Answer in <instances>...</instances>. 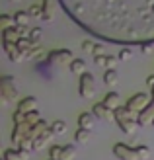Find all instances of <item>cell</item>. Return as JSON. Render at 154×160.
I'll use <instances>...</instances> for the list:
<instances>
[{
  "mask_svg": "<svg viewBox=\"0 0 154 160\" xmlns=\"http://www.w3.org/2000/svg\"><path fill=\"white\" fill-rule=\"evenodd\" d=\"M43 20L45 22H53L55 14H57V0H43Z\"/></svg>",
  "mask_w": 154,
  "mask_h": 160,
  "instance_id": "12",
  "label": "cell"
},
{
  "mask_svg": "<svg viewBox=\"0 0 154 160\" xmlns=\"http://www.w3.org/2000/svg\"><path fill=\"white\" fill-rule=\"evenodd\" d=\"M147 84H148V88H154V74H150L147 78Z\"/></svg>",
  "mask_w": 154,
  "mask_h": 160,
  "instance_id": "36",
  "label": "cell"
},
{
  "mask_svg": "<svg viewBox=\"0 0 154 160\" xmlns=\"http://www.w3.org/2000/svg\"><path fill=\"white\" fill-rule=\"evenodd\" d=\"M117 80H119V74H117V70H115V68L105 70V72H103V82L107 84V86H115V84H117Z\"/></svg>",
  "mask_w": 154,
  "mask_h": 160,
  "instance_id": "22",
  "label": "cell"
},
{
  "mask_svg": "<svg viewBox=\"0 0 154 160\" xmlns=\"http://www.w3.org/2000/svg\"><path fill=\"white\" fill-rule=\"evenodd\" d=\"M92 139V131L90 129H84V127H78L76 133H74V141L80 142V145H84V142H88Z\"/></svg>",
  "mask_w": 154,
  "mask_h": 160,
  "instance_id": "19",
  "label": "cell"
},
{
  "mask_svg": "<svg viewBox=\"0 0 154 160\" xmlns=\"http://www.w3.org/2000/svg\"><path fill=\"white\" fill-rule=\"evenodd\" d=\"M150 96H152V98H154V88H150Z\"/></svg>",
  "mask_w": 154,
  "mask_h": 160,
  "instance_id": "37",
  "label": "cell"
},
{
  "mask_svg": "<svg viewBox=\"0 0 154 160\" xmlns=\"http://www.w3.org/2000/svg\"><path fill=\"white\" fill-rule=\"evenodd\" d=\"M12 2H20V0H12Z\"/></svg>",
  "mask_w": 154,
  "mask_h": 160,
  "instance_id": "38",
  "label": "cell"
},
{
  "mask_svg": "<svg viewBox=\"0 0 154 160\" xmlns=\"http://www.w3.org/2000/svg\"><path fill=\"white\" fill-rule=\"evenodd\" d=\"M27 14L31 16V18H41L43 20V6H39V4L31 6V8H27Z\"/></svg>",
  "mask_w": 154,
  "mask_h": 160,
  "instance_id": "30",
  "label": "cell"
},
{
  "mask_svg": "<svg viewBox=\"0 0 154 160\" xmlns=\"http://www.w3.org/2000/svg\"><path fill=\"white\" fill-rule=\"evenodd\" d=\"M135 152H137V158H139V160H148L150 158V148L147 147V145H137L135 147Z\"/></svg>",
  "mask_w": 154,
  "mask_h": 160,
  "instance_id": "23",
  "label": "cell"
},
{
  "mask_svg": "<svg viewBox=\"0 0 154 160\" xmlns=\"http://www.w3.org/2000/svg\"><path fill=\"white\" fill-rule=\"evenodd\" d=\"M41 121V117H39V111H29V113H26V125L33 127L35 123Z\"/></svg>",
  "mask_w": 154,
  "mask_h": 160,
  "instance_id": "29",
  "label": "cell"
},
{
  "mask_svg": "<svg viewBox=\"0 0 154 160\" xmlns=\"http://www.w3.org/2000/svg\"><path fill=\"white\" fill-rule=\"evenodd\" d=\"M152 47H154V41H147V43H142V45H141V51H142L144 55H150Z\"/></svg>",
  "mask_w": 154,
  "mask_h": 160,
  "instance_id": "34",
  "label": "cell"
},
{
  "mask_svg": "<svg viewBox=\"0 0 154 160\" xmlns=\"http://www.w3.org/2000/svg\"><path fill=\"white\" fill-rule=\"evenodd\" d=\"M74 59H72V51L68 49H55L49 53V57H47V62H61V65H64V62H72Z\"/></svg>",
  "mask_w": 154,
  "mask_h": 160,
  "instance_id": "6",
  "label": "cell"
},
{
  "mask_svg": "<svg viewBox=\"0 0 154 160\" xmlns=\"http://www.w3.org/2000/svg\"><path fill=\"white\" fill-rule=\"evenodd\" d=\"M0 98H2L4 106H8L12 100L18 98V88H16L14 76H2V80H0Z\"/></svg>",
  "mask_w": 154,
  "mask_h": 160,
  "instance_id": "2",
  "label": "cell"
},
{
  "mask_svg": "<svg viewBox=\"0 0 154 160\" xmlns=\"http://www.w3.org/2000/svg\"><path fill=\"white\" fill-rule=\"evenodd\" d=\"M94 57H103V55H109L107 51H105V45H102V43H96L94 45Z\"/></svg>",
  "mask_w": 154,
  "mask_h": 160,
  "instance_id": "33",
  "label": "cell"
},
{
  "mask_svg": "<svg viewBox=\"0 0 154 160\" xmlns=\"http://www.w3.org/2000/svg\"><path fill=\"white\" fill-rule=\"evenodd\" d=\"M113 154L119 160H139L137 152H135V147H129L125 142H115L113 145Z\"/></svg>",
  "mask_w": 154,
  "mask_h": 160,
  "instance_id": "5",
  "label": "cell"
},
{
  "mask_svg": "<svg viewBox=\"0 0 154 160\" xmlns=\"http://www.w3.org/2000/svg\"><path fill=\"white\" fill-rule=\"evenodd\" d=\"M14 22H16V26H27V28H29V22H31V16L27 14V10H22V12H16V14H14Z\"/></svg>",
  "mask_w": 154,
  "mask_h": 160,
  "instance_id": "21",
  "label": "cell"
},
{
  "mask_svg": "<svg viewBox=\"0 0 154 160\" xmlns=\"http://www.w3.org/2000/svg\"><path fill=\"white\" fill-rule=\"evenodd\" d=\"M94 62L98 67H105L107 70H111V68L117 67L119 57H113V55H103V57H94Z\"/></svg>",
  "mask_w": 154,
  "mask_h": 160,
  "instance_id": "11",
  "label": "cell"
},
{
  "mask_svg": "<svg viewBox=\"0 0 154 160\" xmlns=\"http://www.w3.org/2000/svg\"><path fill=\"white\" fill-rule=\"evenodd\" d=\"M94 84H96L94 74L84 72L82 76H80V80H78V92H80V96H82L84 100L94 98V94H96V86Z\"/></svg>",
  "mask_w": 154,
  "mask_h": 160,
  "instance_id": "3",
  "label": "cell"
},
{
  "mask_svg": "<svg viewBox=\"0 0 154 160\" xmlns=\"http://www.w3.org/2000/svg\"><path fill=\"white\" fill-rule=\"evenodd\" d=\"M16 111H22V113H29V111H37V98L35 96H27L18 102V108Z\"/></svg>",
  "mask_w": 154,
  "mask_h": 160,
  "instance_id": "9",
  "label": "cell"
},
{
  "mask_svg": "<svg viewBox=\"0 0 154 160\" xmlns=\"http://www.w3.org/2000/svg\"><path fill=\"white\" fill-rule=\"evenodd\" d=\"M2 45H4V53L8 55V59L12 62H20L26 59V53L18 47V43H2Z\"/></svg>",
  "mask_w": 154,
  "mask_h": 160,
  "instance_id": "7",
  "label": "cell"
},
{
  "mask_svg": "<svg viewBox=\"0 0 154 160\" xmlns=\"http://www.w3.org/2000/svg\"><path fill=\"white\" fill-rule=\"evenodd\" d=\"M154 121V98L150 100V103L147 106V109L141 111V115H139V125L144 127V125H150Z\"/></svg>",
  "mask_w": 154,
  "mask_h": 160,
  "instance_id": "10",
  "label": "cell"
},
{
  "mask_svg": "<svg viewBox=\"0 0 154 160\" xmlns=\"http://www.w3.org/2000/svg\"><path fill=\"white\" fill-rule=\"evenodd\" d=\"M117 57H119V61H123V62H125V61H131V59H133V51L129 49V47H125V49L119 51Z\"/></svg>",
  "mask_w": 154,
  "mask_h": 160,
  "instance_id": "32",
  "label": "cell"
},
{
  "mask_svg": "<svg viewBox=\"0 0 154 160\" xmlns=\"http://www.w3.org/2000/svg\"><path fill=\"white\" fill-rule=\"evenodd\" d=\"M47 57H49V55H45V49H43L41 45H35L31 51L26 53V59H31V61H43Z\"/></svg>",
  "mask_w": 154,
  "mask_h": 160,
  "instance_id": "16",
  "label": "cell"
},
{
  "mask_svg": "<svg viewBox=\"0 0 154 160\" xmlns=\"http://www.w3.org/2000/svg\"><path fill=\"white\" fill-rule=\"evenodd\" d=\"M102 103H103L105 108H109V109L115 111V109L119 108V94H117V92H109V94H105Z\"/></svg>",
  "mask_w": 154,
  "mask_h": 160,
  "instance_id": "15",
  "label": "cell"
},
{
  "mask_svg": "<svg viewBox=\"0 0 154 160\" xmlns=\"http://www.w3.org/2000/svg\"><path fill=\"white\" fill-rule=\"evenodd\" d=\"M150 103V100H148V96L147 94H142V92H139V94H135V96H131V98L127 100V103L125 106L131 109V111H135V113H139L141 115V111H144L147 109V106Z\"/></svg>",
  "mask_w": 154,
  "mask_h": 160,
  "instance_id": "4",
  "label": "cell"
},
{
  "mask_svg": "<svg viewBox=\"0 0 154 160\" xmlns=\"http://www.w3.org/2000/svg\"><path fill=\"white\" fill-rule=\"evenodd\" d=\"M14 26H16L14 16H8V14H2V16H0V28H2V31L8 29V28H14Z\"/></svg>",
  "mask_w": 154,
  "mask_h": 160,
  "instance_id": "25",
  "label": "cell"
},
{
  "mask_svg": "<svg viewBox=\"0 0 154 160\" xmlns=\"http://www.w3.org/2000/svg\"><path fill=\"white\" fill-rule=\"evenodd\" d=\"M70 72L72 74H80V76H82L84 72H86V62H84V59H74V61H72L70 62Z\"/></svg>",
  "mask_w": 154,
  "mask_h": 160,
  "instance_id": "20",
  "label": "cell"
},
{
  "mask_svg": "<svg viewBox=\"0 0 154 160\" xmlns=\"http://www.w3.org/2000/svg\"><path fill=\"white\" fill-rule=\"evenodd\" d=\"M92 113L98 117V119H102V121H115V111L113 109H109V108H105L103 103L100 102V103H94V108H92Z\"/></svg>",
  "mask_w": 154,
  "mask_h": 160,
  "instance_id": "8",
  "label": "cell"
},
{
  "mask_svg": "<svg viewBox=\"0 0 154 160\" xmlns=\"http://www.w3.org/2000/svg\"><path fill=\"white\" fill-rule=\"evenodd\" d=\"M152 125H154V121H152Z\"/></svg>",
  "mask_w": 154,
  "mask_h": 160,
  "instance_id": "39",
  "label": "cell"
},
{
  "mask_svg": "<svg viewBox=\"0 0 154 160\" xmlns=\"http://www.w3.org/2000/svg\"><path fill=\"white\" fill-rule=\"evenodd\" d=\"M4 160H23L20 148H6L4 150Z\"/></svg>",
  "mask_w": 154,
  "mask_h": 160,
  "instance_id": "27",
  "label": "cell"
},
{
  "mask_svg": "<svg viewBox=\"0 0 154 160\" xmlns=\"http://www.w3.org/2000/svg\"><path fill=\"white\" fill-rule=\"evenodd\" d=\"M41 35H43V29L41 28H31V33H29V39L33 45H39L41 43Z\"/></svg>",
  "mask_w": 154,
  "mask_h": 160,
  "instance_id": "28",
  "label": "cell"
},
{
  "mask_svg": "<svg viewBox=\"0 0 154 160\" xmlns=\"http://www.w3.org/2000/svg\"><path fill=\"white\" fill-rule=\"evenodd\" d=\"M20 33H18V28H8L2 31V43H18L20 41Z\"/></svg>",
  "mask_w": 154,
  "mask_h": 160,
  "instance_id": "14",
  "label": "cell"
},
{
  "mask_svg": "<svg viewBox=\"0 0 154 160\" xmlns=\"http://www.w3.org/2000/svg\"><path fill=\"white\" fill-rule=\"evenodd\" d=\"M94 45H96V43H92V41H84V43H82V49H84L86 53H94Z\"/></svg>",
  "mask_w": 154,
  "mask_h": 160,
  "instance_id": "35",
  "label": "cell"
},
{
  "mask_svg": "<svg viewBox=\"0 0 154 160\" xmlns=\"http://www.w3.org/2000/svg\"><path fill=\"white\" fill-rule=\"evenodd\" d=\"M61 154H62V147L61 145L51 147V150H49V158L51 160H61Z\"/></svg>",
  "mask_w": 154,
  "mask_h": 160,
  "instance_id": "31",
  "label": "cell"
},
{
  "mask_svg": "<svg viewBox=\"0 0 154 160\" xmlns=\"http://www.w3.org/2000/svg\"><path fill=\"white\" fill-rule=\"evenodd\" d=\"M76 156V148L72 145H64L62 147V154H61V160H72Z\"/></svg>",
  "mask_w": 154,
  "mask_h": 160,
  "instance_id": "26",
  "label": "cell"
},
{
  "mask_svg": "<svg viewBox=\"0 0 154 160\" xmlns=\"http://www.w3.org/2000/svg\"><path fill=\"white\" fill-rule=\"evenodd\" d=\"M115 121L119 125V129L127 135H133L137 131V127H141L139 125V113L131 111L127 106H119L115 109Z\"/></svg>",
  "mask_w": 154,
  "mask_h": 160,
  "instance_id": "1",
  "label": "cell"
},
{
  "mask_svg": "<svg viewBox=\"0 0 154 160\" xmlns=\"http://www.w3.org/2000/svg\"><path fill=\"white\" fill-rule=\"evenodd\" d=\"M53 137H55V133L51 131V127H49V129H47L43 135H39V137L33 141V150H41V148H45V147H47V142H49Z\"/></svg>",
  "mask_w": 154,
  "mask_h": 160,
  "instance_id": "13",
  "label": "cell"
},
{
  "mask_svg": "<svg viewBox=\"0 0 154 160\" xmlns=\"http://www.w3.org/2000/svg\"><path fill=\"white\" fill-rule=\"evenodd\" d=\"M47 129H49V127H47V123L43 121V119H41V121H39V123H35L33 127H31V129H29V137L27 139H31V141H35L37 137H39V135H43Z\"/></svg>",
  "mask_w": 154,
  "mask_h": 160,
  "instance_id": "18",
  "label": "cell"
},
{
  "mask_svg": "<svg viewBox=\"0 0 154 160\" xmlns=\"http://www.w3.org/2000/svg\"><path fill=\"white\" fill-rule=\"evenodd\" d=\"M51 131L55 135H64L67 133V121H62V119H57V121L51 123Z\"/></svg>",
  "mask_w": 154,
  "mask_h": 160,
  "instance_id": "24",
  "label": "cell"
},
{
  "mask_svg": "<svg viewBox=\"0 0 154 160\" xmlns=\"http://www.w3.org/2000/svg\"><path fill=\"white\" fill-rule=\"evenodd\" d=\"M94 113L92 111H84V113H80L78 115V127H84V129H92V125H94Z\"/></svg>",
  "mask_w": 154,
  "mask_h": 160,
  "instance_id": "17",
  "label": "cell"
}]
</instances>
